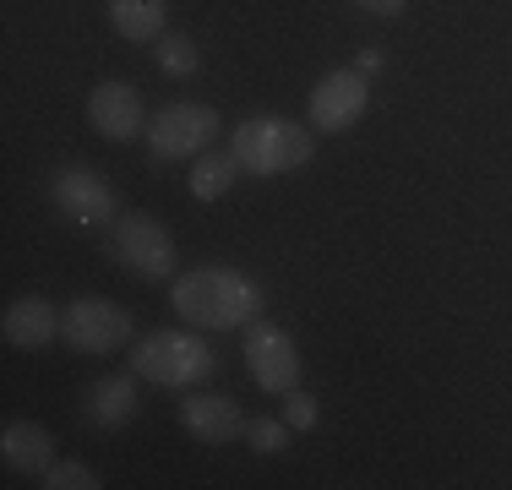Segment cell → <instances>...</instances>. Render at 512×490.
<instances>
[{
	"instance_id": "1",
	"label": "cell",
	"mask_w": 512,
	"mask_h": 490,
	"mask_svg": "<svg viewBox=\"0 0 512 490\" xmlns=\"http://www.w3.org/2000/svg\"><path fill=\"white\" fill-rule=\"evenodd\" d=\"M169 305L191 327L235 333V327L262 316V284L251 273H235V267H191V273H180L169 284Z\"/></svg>"
},
{
	"instance_id": "2",
	"label": "cell",
	"mask_w": 512,
	"mask_h": 490,
	"mask_svg": "<svg viewBox=\"0 0 512 490\" xmlns=\"http://www.w3.org/2000/svg\"><path fill=\"white\" fill-rule=\"evenodd\" d=\"M229 153L240 158L246 175H289V169L311 164L316 131L295 126V120H284V115H246L229 131Z\"/></svg>"
},
{
	"instance_id": "3",
	"label": "cell",
	"mask_w": 512,
	"mask_h": 490,
	"mask_svg": "<svg viewBox=\"0 0 512 490\" xmlns=\"http://www.w3.org/2000/svg\"><path fill=\"white\" fill-rule=\"evenodd\" d=\"M213 349H207V338L197 333H148L131 349V371L142 376V382H153V387H175V392H186V387H202L207 376H213Z\"/></svg>"
},
{
	"instance_id": "4",
	"label": "cell",
	"mask_w": 512,
	"mask_h": 490,
	"mask_svg": "<svg viewBox=\"0 0 512 490\" xmlns=\"http://www.w3.org/2000/svg\"><path fill=\"white\" fill-rule=\"evenodd\" d=\"M218 109L213 104H191V98H180V104H164L158 115L148 120V147L158 164H175V158H202L207 147L218 137Z\"/></svg>"
},
{
	"instance_id": "5",
	"label": "cell",
	"mask_w": 512,
	"mask_h": 490,
	"mask_svg": "<svg viewBox=\"0 0 512 490\" xmlns=\"http://www.w3.org/2000/svg\"><path fill=\"white\" fill-rule=\"evenodd\" d=\"M115 256L131 267L137 278H148V284H164V278H175V235H169L158 218L148 213H126L115 218Z\"/></svg>"
},
{
	"instance_id": "6",
	"label": "cell",
	"mask_w": 512,
	"mask_h": 490,
	"mask_svg": "<svg viewBox=\"0 0 512 490\" xmlns=\"http://www.w3.org/2000/svg\"><path fill=\"white\" fill-rule=\"evenodd\" d=\"M60 338L82 354H115L131 338V316L115 300H104V294H82V300H71L60 311Z\"/></svg>"
},
{
	"instance_id": "7",
	"label": "cell",
	"mask_w": 512,
	"mask_h": 490,
	"mask_svg": "<svg viewBox=\"0 0 512 490\" xmlns=\"http://www.w3.org/2000/svg\"><path fill=\"white\" fill-rule=\"evenodd\" d=\"M246 371H251V382L262 387V392H295L300 387V349H295V338L284 333L278 322H246Z\"/></svg>"
},
{
	"instance_id": "8",
	"label": "cell",
	"mask_w": 512,
	"mask_h": 490,
	"mask_svg": "<svg viewBox=\"0 0 512 490\" xmlns=\"http://www.w3.org/2000/svg\"><path fill=\"white\" fill-rule=\"evenodd\" d=\"M365 109H371V82L355 66H344V71H327L311 88L306 115H311V131H349L365 120Z\"/></svg>"
},
{
	"instance_id": "9",
	"label": "cell",
	"mask_w": 512,
	"mask_h": 490,
	"mask_svg": "<svg viewBox=\"0 0 512 490\" xmlns=\"http://www.w3.org/2000/svg\"><path fill=\"white\" fill-rule=\"evenodd\" d=\"M50 196H55L60 213H66L71 224H82V229L109 224V218H115V191H109V180L99 175V169H88V164H66V169H55Z\"/></svg>"
},
{
	"instance_id": "10",
	"label": "cell",
	"mask_w": 512,
	"mask_h": 490,
	"mask_svg": "<svg viewBox=\"0 0 512 490\" xmlns=\"http://www.w3.org/2000/svg\"><path fill=\"white\" fill-rule=\"evenodd\" d=\"M88 126L99 131L104 142H137L148 131V115H142V93L131 88L126 77H109L88 93Z\"/></svg>"
},
{
	"instance_id": "11",
	"label": "cell",
	"mask_w": 512,
	"mask_h": 490,
	"mask_svg": "<svg viewBox=\"0 0 512 490\" xmlns=\"http://www.w3.org/2000/svg\"><path fill=\"white\" fill-rule=\"evenodd\" d=\"M180 420H186V431L197 441H207V447L246 436V409H240L235 398H218V392H186V398H180Z\"/></svg>"
},
{
	"instance_id": "12",
	"label": "cell",
	"mask_w": 512,
	"mask_h": 490,
	"mask_svg": "<svg viewBox=\"0 0 512 490\" xmlns=\"http://www.w3.org/2000/svg\"><path fill=\"white\" fill-rule=\"evenodd\" d=\"M0 333H6L11 349H44V343L60 333V316H55V305L44 300V294H22V300L6 305Z\"/></svg>"
},
{
	"instance_id": "13",
	"label": "cell",
	"mask_w": 512,
	"mask_h": 490,
	"mask_svg": "<svg viewBox=\"0 0 512 490\" xmlns=\"http://www.w3.org/2000/svg\"><path fill=\"white\" fill-rule=\"evenodd\" d=\"M0 452H6V463L17 474H44L55 463V436L33 420H11L6 436H0Z\"/></svg>"
},
{
	"instance_id": "14",
	"label": "cell",
	"mask_w": 512,
	"mask_h": 490,
	"mask_svg": "<svg viewBox=\"0 0 512 490\" xmlns=\"http://www.w3.org/2000/svg\"><path fill=\"white\" fill-rule=\"evenodd\" d=\"M164 17H169V0H109V22L131 44L164 39Z\"/></svg>"
},
{
	"instance_id": "15",
	"label": "cell",
	"mask_w": 512,
	"mask_h": 490,
	"mask_svg": "<svg viewBox=\"0 0 512 490\" xmlns=\"http://www.w3.org/2000/svg\"><path fill=\"white\" fill-rule=\"evenodd\" d=\"M131 414H137V371L93 382V392H88V420L93 425H126Z\"/></svg>"
},
{
	"instance_id": "16",
	"label": "cell",
	"mask_w": 512,
	"mask_h": 490,
	"mask_svg": "<svg viewBox=\"0 0 512 490\" xmlns=\"http://www.w3.org/2000/svg\"><path fill=\"white\" fill-rule=\"evenodd\" d=\"M240 180V158L235 153H213V147H207V153L197 158V164H191V196H197V202H218V196H229V186H235Z\"/></svg>"
},
{
	"instance_id": "17",
	"label": "cell",
	"mask_w": 512,
	"mask_h": 490,
	"mask_svg": "<svg viewBox=\"0 0 512 490\" xmlns=\"http://www.w3.org/2000/svg\"><path fill=\"white\" fill-rule=\"evenodd\" d=\"M153 55H158V71H164V77H191V71H197V44H191L186 33H164Z\"/></svg>"
},
{
	"instance_id": "18",
	"label": "cell",
	"mask_w": 512,
	"mask_h": 490,
	"mask_svg": "<svg viewBox=\"0 0 512 490\" xmlns=\"http://www.w3.org/2000/svg\"><path fill=\"white\" fill-rule=\"evenodd\" d=\"M39 485L44 490H99V474L88 469V463H77V458H66V463H50V469L39 474Z\"/></svg>"
},
{
	"instance_id": "19",
	"label": "cell",
	"mask_w": 512,
	"mask_h": 490,
	"mask_svg": "<svg viewBox=\"0 0 512 490\" xmlns=\"http://www.w3.org/2000/svg\"><path fill=\"white\" fill-rule=\"evenodd\" d=\"M246 441H251V452H284L289 447V420H251L246 425Z\"/></svg>"
},
{
	"instance_id": "20",
	"label": "cell",
	"mask_w": 512,
	"mask_h": 490,
	"mask_svg": "<svg viewBox=\"0 0 512 490\" xmlns=\"http://www.w3.org/2000/svg\"><path fill=\"white\" fill-rule=\"evenodd\" d=\"M284 420H289V431H311L316 425V398L311 392H284Z\"/></svg>"
},
{
	"instance_id": "21",
	"label": "cell",
	"mask_w": 512,
	"mask_h": 490,
	"mask_svg": "<svg viewBox=\"0 0 512 490\" xmlns=\"http://www.w3.org/2000/svg\"><path fill=\"white\" fill-rule=\"evenodd\" d=\"M355 71H360V77H371V71H382V49H360V55H355Z\"/></svg>"
},
{
	"instance_id": "22",
	"label": "cell",
	"mask_w": 512,
	"mask_h": 490,
	"mask_svg": "<svg viewBox=\"0 0 512 490\" xmlns=\"http://www.w3.org/2000/svg\"><path fill=\"white\" fill-rule=\"evenodd\" d=\"M365 11H376V17H398V11L409 6V0H360Z\"/></svg>"
}]
</instances>
